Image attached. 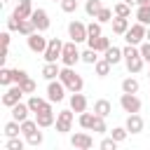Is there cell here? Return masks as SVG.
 I'll use <instances>...</instances> for the list:
<instances>
[{
	"mask_svg": "<svg viewBox=\"0 0 150 150\" xmlns=\"http://www.w3.org/2000/svg\"><path fill=\"white\" fill-rule=\"evenodd\" d=\"M122 52H124L127 70H129V73H141V70H143V63H145V59L141 56V47H136V45H127Z\"/></svg>",
	"mask_w": 150,
	"mask_h": 150,
	"instance_id": "obj_1",
	"label": "cell"
},
{
	"mask_svg": "<svg viewBox=\"0 0 150 150\" xmlns=\"http://www.w3.org/2000/svg\"><path fill=\"white\" fill-rule=\"evenodd\" d=\"M59 80L66 84V89L70 91V94H75V91H82V87H84V82H82V77L73 70V66H63L61 68V75H59Z\"/></svg>",
	"mask_w": 150,
	"mask_h": 150,
	"instance_id": "obj_2",
	"label": "cell"
},
{
	"mask_svg": "<svg viewBox=\"0 0 150 150\" xmlns=\"http://www.w3.org/2000/svg\"><path fill=\"white\" fill-rule=\"evenodd\" d=\"M77 61H82V52L77 49V42H63V52H61V63L63 66H75Z\"/></svg>",
	"mask_w": 150,
	"mask_h": 150,
	"instance_id": "obj_3",
	"label": "cell"
},
{
	"mask_svg": "<svg viewBox=\"0 0 150 150\" xmlns=\"http://www.w3.org/2000/svg\"><path fill=\"white\" fill-rule=\"evenodd\" d=\"M145 33H148V26L145 23H141V21H136L127 33H124V40H127V45H141L143 40H145Z\"/></svg>",
	"mask_w": 150,
	"mask_h": 150,
	"instance_id": "obj_4",
	"label": "cell"
},
{
	"mask_svg": "<svg viewBox=\"0 0 150 150\" xmlns=\"http://www.w3.org/2000/svg\"><path fill=\"white\" fill-rule=\"evenodd\" d=\"M61 52H63V42L59 38H49V45H47L42 59L47 63H56V61H61Z\"/></svg>",
	"mask_w": 150,
	"mask_h": 150,
	"instance_id": "obj_5",
	"label": "cell"
},
{
	"mask_svg": "<svg viewBox=\"0 0 150 150\" xmlns=\"http://www.w3.org/2000/svg\"><path fill=\"white\" fill-rule=\"evenodd\" d=\"M26 42H28V49H30L33 54H45V49H47V45H49V40H47L40 30L30 33V35L26 38Z\"/></svg>",
	"mask_w": 150,
	"mask_h": 150,
	"instance_id": "obj_6",
	"label": "cell"
},
{
	"mask_svg": "<svg viewBox=\"0 0 150 150\" xmlns=\"http://www.w3.org/2000/svg\"><path fill=\"white\" fill-rule=\"evenodd\" d=\"M66 84L61 82V80H52L49 84H47V98L52 101V103H61L63 98H66Z\"/></svg>",
	"mask_w": 150,
	"mask_h": 150,
	"instance_id": "obj_7",
	"label": "cell"
},
{
	"mask_svg": "<svg viewBox=\"0 0 150 150\" xmlns=\"http://www.w3.org/2000/svg\"><path fill=\"white\" fill-rule=\"evenodd\" d=\"M68 38H70L73 42H84V40L89 38L87 23H82V21H70V23H68Z\"/></svg>",
	"mask_w": 150,
	"mask_h": 150,
	"instance_id": "obj_8",
	"label": "cell"
},
{
	"mask_svg": "<svg viewBox=\"0 0 150 150\" xmlns=\"http://www.w3.org/2000/svg\"><path fill=\"white\" fill-rule=\"evenodd\" d=\"M120 105H122V110L124 112H141V98L136 96V94H124L122 91V96H120Z\"/></svg>",
	"mask_w": 150,
	"mask_h": 150,
	"instance_id": "obj_9",
	"label": "cell"
},
{
	"mask_svg": "<svg viewBox=\"0 0 150 150\" xmlns=\"http://www.w3.org/2000/svg\"><path fill=\"white\" fill-rule=\"evenodd\" d=\"M35 120H38L40 129H47V127L56 124V115H54V110H52V101H49V103H47L40 112H35Z\"/></svg>",
	"mask_w": 150,
	"mask_h": 150,
	"instance_id": "obj_10",
	"label": "cell"
},
{
	"mask_svg": "<svg viewBox=\"0 0 150 150\" xmlns=\"http://www.w3.org/2000/svg\"><path fill=\"white\" fill-rule=\"evenodd\" d=\"M21 96H23V89H21L19 84L7 87L5 94H2V105H5V108H12V105H16V103L21 101Z\"/></svg>",
	"mask_w": 150,
	"mask_h": 150,
	"instance_id": "obj_11",
	"label": "cell"
},
{
	"mask_svg": "<svg viewBox=\"0 0 150 150\" xmlns=\"http://www.w3.org/2000/svg\"><path fill=\"white\" fill-rule=\"evenodd\" d=\"M73 108L70 110H61L59 115H56V131L59 134H68L70 129H73Z\"/></svg>",
	"mask_w": 150,
	"mask_h": 150,
	"instance_id": "obj_12",
	"label": "cell"
},
{
	"mask_svg": "<svg viewBox=\"0 0 150 150\" xmlns=\"http://www.w3.org/2000/svg\"><path fill=\"white\" fill-rule=\"evenodd\" d=\"M30 19H33V23H35V28L40 30V33H45L47 28H49V14H47V9H42V7H38V9H33V14H30Z\"/></svg>",
	"mask_w": 150,
	"mask_h": 150,
	"instance_id": "obj_13",
	"label": "cell"
},
{
	"mask_svg": "<svg viewBox=\"0 0 150 150\" xmlns=\"http://www.w3.org/2000/svg\"><path fill=\"white\" fill-rule=\"evenodd\" d=\"M70 145H73L75 150H89V148L94 145V138H91L89 134H84V131H77V134L70 136Z\"/></svg>",
	"mask_w": 150,
	"mask_h": 150,
	"instance_id": "obj_14",
	"label": "cell"
},
{
	"mask_svg": "<svg viewBox=\"0 0 150 150\" xmlns=\"http://www.w3.org/2000/svg\"><path fill=\"white\" fill-rule=\"evenodd\" d=\"M12 14H14L16 19H30V14H33V2H30V0H19Z\"/></svg>",
	"mask_w": 150,
	"mask_h": 150,
	"instance_id": "obj_15",
	"label": "cell"
},
{
	"mask_svg": "<svg viewBox=\"0 0 150 150\" xmlns=\"http://www.w3.org/2000/svg\"><path fill=\"white\" fill-rule=\"evenodd\" d=\"M124 127H127L129 134H141V131H143V117H141L138 112H131V115L127 117V124H124Z\"/></svg>",
	"mask_w": 150,
	"mask_h": 150,
	"instance_id": "obj_16",
	"label": "cell"
},
{
	"mask_svg": "<svg viewBox=\"0 0 150 150\" xmlns=\"http://www.w3.org/2000/svg\"><path fill=\"white\" fill-rule=\"evenodd\" d=\"M112 33L115 35H124L129 28H131V23H129V16H112Z\"/></svg>",
	"mask_w": 150,
	"mask_h": 150,
	"instance_id": "obj_17",
	"label": "cell"
},
{
	"mask_svg": "<svg viewBox=\"0 0 150 150\" xmlns=\"http://www.w3.org/2000/svg\"><path fill=\"white\" fill-rule=\"evenodd\" d=\"M12 110V120H16V122H23V120H28V115H30V108H28V103H16V105H12L9 108Z\"/></svg>",
	"mask_w": 150,
	"mask_h": 150,
	"instance_id": "obj_18",
	"label": "cell"
},
{
	"mask_svg": "<svg viewBox=\"0 0 150 150\" xmlns=\"http://www.w3.org/2000/svg\"><path fill=\"white\" fill-rule=\"evenodd\" d=\"M87 45H89L91 49H96V52H105V49L110 47V38H105V35H98V38H89V40H87Z\"/></svg>",
	"mask_w": 150,
	"mask_h": 150,
	"instance_id": "obj_19",
	"label": "cell"
},
{
	"mask_svg": "<svg viewBox=\"0 0 150 150\" xmlns=\"http://www.w3.org/2000/svg\"><path fill=\"white\" fill-rule=\"evenodd\" d=\"M103 59H108L112 66H117L120 61H124V52H122L120 47H108V49L103 52Z\"/></svg>",
	"mask_w": 150,
	"mask_h": 150,
	"instance_id": "obj_20",
	"label": "cell"
},
{
	"mask_svg": "<svg viewBox=\"0 0 150 150\" xmlns=\"http://www.w3.org/2000/svg\"><path fill=\"white\" fill-rule=\"evenodd\" d=\"M70 108H73L75 112H84V110H87V98H84V94H80V91L70 94Z\"/></svg>",
	"mask_w": 150,
	"mask_h": 150,
	"instance_id": "obj_21",
	"label": "cell"
},
{
	"mask_svg": "<svg viewBox=\"0 0 150 150\" xmlns=\"http://www.w3.org/2000/svg\"><path fill=\"white\" fill-rule=\"evenodd\" d=\"M59 75H61V68H59L56 63H47V61H45V68H42V77H45L47 82H52V80H59Z\"/></svg>",
	"mask_w": 150,
	"mask_h": 150,
	"instance_id": "obj_22",
	"label": "cell"
},
{
	"mask_svg": "<svg viewBox=\"0 0 150 150\" xmlns=\"http://www.w3.org/2000/svg\"><path fill=\"white\" fill-rule=\"evenodd\" d=\"M26 103H28L30 112L35 115V112H40V110H42V108H45V105L49 103V98H40V96H35V94H33V96H30V98H28Z\"/></svg>",
	"mask_w": 150,
	"mask_h": 150,
	"instance_id": "obj_23",
	"label": "cell"
},
{
	"mask_svg": "<svg viewBox=\"0 0 150 150\" xmlns=\"http://www.w3.org/2000/svg\"><path fill=\"white\" fill-rule=\"evenodd\" d=\"M94 112H96V115H101V117H108V115L112 112V105H110V101H105V98H98V101L94 103Z\"/></svg>",
	"mask_w": 150,
	"mask_h": 150,
	"instance_id": "obj_24",
	"label": "cell"
},
{
	"mask_svg": "<svg viewBox=\"0 0 150 150\" xmlns=\"http://www.w3.org/2000/svg\"><path fill=\"white\" fill-rule=\"evenodd\" d=\"M110 68H112V63H110L108 59H98V61L94 63V70H96V75H98V77L110 75Z\"/></svg>",
	"mask_w": 150,
	"mask_h": 150,
	"instance_id": "obj_25",
	"label": "cell"
},
{
	"mask_svg": "<svg viewBox=\"0 0 150 150\" xmlns=\"http://www.w3.org/2000/svg\"><path fill=\"white\" fill-rule=\"evenodd\" d=\"M94 120H96V112H80V117H77V122H80V127L82 129H87V131H91V127H94Z\"/></svg>",
	"mask_w": 150,
	"mask_h": 150,
	"instance_id": "obj_26",
	"label": "cell"
},
{
	"mask_svg": "<svg viewBox=\"0 0 150 150\" xmlns=\"http://www.w3.org/2000/svg\"><path fill=\"white\" fill-rule=\"evenodd\" d=\"M138 87H141V84H138L136 77H124V80H122V91H124V94H138Z\"/></svg>",
	"mask_w": 150,
	"mask_h": 150,
	"instance_id": "obj_27",
	"label": "cell"
},
{
	"mask_svg": "<svg viewBox=\"0 0 150 150\" xmlns=\"http://www.w3.org/2000/svg\"><path fill=\"white\" fill-rule=\"evenodd\" d=\"M19 131H21V122H16V120H9V122L5 124V129H2V134H5L7 138L19 136Z\"/></svg>",
	"mask_w": 150,
	"mask_h": 150,
	"instance_id": "obj_28",
	"label": "cell"
},
{
	"mask_svg": "<svg viewBox=\"0 0 150 150\" xmlns=\"http://www.w3.org/2000/svg\"><path fill=\"white\" fill-rule=\"evenodd\" d=\"M101 9H103V2H101V0H84V12H87V16H96Z\"/></svg>",
	"mask_w": 150,
	"mask_h": 150,
	"instance_id": "obj_29",
	"label": "cell"
},
{
	"mask_svg": "<svg viewBox=\"0 0 150 150\" xmlns=\"http://www.w3.org/2000/svg\"><path fill=\"white\" fill-rule=\"evenodd\" d=\"M136 21L150 26V5H138V9H136Z\"/></svg>",
	"mask_w": 150,
	"mask_h": 150,
	"instance_id": "obj_30",
	"label": "cell"
},
{
	"mask_svg": "<svg viewBox=\"0 0 150 150\" xmlns=\"http://www.w3.org/2000/svg\"><path fill=\"white\" fill-rule=\"evenodd\" d=\"M38 28H35V23H33V19H21V23H19V33L23 35V38H28L30 33H35Z\"/></svg>",
	"mask_w": 150,
	"mask_h": 150,
	"instance_id": "obj_31",
	"label": "cell"
},
{
	"mask_svg": "<svg viewBox=\"0 0 150 150\" xmlns=\"http://www.w3.org/2000/svg\"><path fill=\"white\" fill-rule=\"evenodd\" d=\"M38 129H40L38 120H23V122H21V134H23V136H28V134H33V131H38Z\"/></svg>",
	"mask_w": 150,
	"mask_h": 150,
	"instance_id": "obj_32",
	"label": "cell"
},
{
	"mask_svg": "<svg viewBox=\"0 0 150 150\" xmlns=\"http://www.w3.org/2000/svg\"><path fill=\"white\" fill-rule=\"evenodd\" d=\"M112 12H115V16H131V5H127V2L122 0V2H117V5L112 7Z\"/></svg>",
	"mask_w": 150,
	"mask_h": 150,
	"instance_id": "obj_33",
	"label": "cell"
},
{
	"mask_svg": "<svg viewBox=\"0 0 150 150\" xmlns=\"http://www.w3.org/2000/svg\"><path fill=\"white\" fill-rule=\"evenodd\" d=\"M42 141H45V136H42V131H40V129L26 136V143H28V145H33V148H38V145H42Z\"/></svg>",
	"mask_w": 150,
	"mask_h": 150,
	"instance_id": "obj_34",
	"label": "cell"
},
{
	"mask_svg": "<svg viewBox=\"0 0 150 150\" xmlns=\"http://www.w3.org/2000/svg\"><path fill=\"white\" fill-rule=\"evenodd\" d=\"M112 16H115V12H112L110 7H103L94 19H96V21H101V23H108V21H112Z\"/></svg>",
	"mask_w": 150,
	"mask_h": 150,
	"instance_id": "obj_35",
	"label": "cell"
},
{
	"mask_svg": "<svg viewBox=\"0 0 150 150\" xmlns=\"http://www.w3.org/2000/svg\"><path fill=\"white\" fill-rule=\"evenodd\" d=\"M82 61H84V63H89V66H94V63L98 61V52H96V49H91V47H89V49H84V52H82Z\"/></svg>",
	"mask_w": 150,
	"mask_h": 150,
	"instance_id": "obj_36",
	"label": "cell"
},
{
	"mask_svg": "<svg viewBox=\"0 0 150 150\" xmlns=\"http://www.w3.org/2000/svg\"><path fill=\"white\" fill-rule=\"evenodd\" d=\"M87 33H89V38H98V35H103V30H101V21H91V23H87ZM87 38V40H89Z\"/></svg>",
	"mask_w": 150,
	"mask_h": 150,
	"instance_id": "obj_37",
	"label": "cell"
},
{
	"mask_svg": "<svg viewBox=\"0 0 150 150\" xmlns=\"http://www.w3.org/2000/svg\"><path fill=\"white\" fill-rule=\"evenodd\" d=\"M91 131H94V134H105V131H108V127H105V117L96 115V120H94V127H91Z\"/></svg>",
	"mask_w": 150,
	"mask_h": 150,
	"instance_id": "obj_38",
	"label": "cell"
},
{
	"mask_svg": "<svg viewBox=\"0 0 150 150\" xmlns=\"http://www.w3.org/2000/svg\"><path fill=\"white\" fill-rule=\"evenodd\" d=\"M110 136L117 141V143H122V141H127V136H129V131H127V127H115L112 131H110Z\"/></svg>",
	"mask_w": 150,
	"mask_h": 150,
	"instance_id": "obj_39",
	"label": "cell"
},
{
	"mask_svg": "<svg viewBox=\"0 0 150 150\" xmlns=\"http://www.w3.org/2000/svg\"><path fill=\"white\" fill-rule=\"evenodd\" d=\"M14 82V77H12V68H2L0 70V84L2 87H9Z\"/></svg>",
	"mask_w": 150,
	"mask_h": 150,
	"instance_id": "obj_40",
	"label": "cell"
},
{
	"mask_svg": "<svg viewBox=\"0 0 150 150\" xmlns=\"http://www.w3.org/2000/svg\"><path fill=\"white\" fill-rule=\"evenodd\" d=\"M19 87L23 89V94H35V89H38L35 80H30V77H26L23 82H19Z\"/></svg>",
	"mask_w": 150,
	"mask_h": 150,
	"instance_id": "obj_41",
	"label": "cell"
},
{
	"mask_svg": "<svg viewBox=\"0 0 150 150\" xmlns=\"http://www.w3.org/2000/svg\"><path fill=\"white\" fill-rule=\"evenodd\" d=\"M77 5H80V0H61V9L66 14H73L77 9Z\"/></svg>",
	"mask_w": 150,
	"mask_h": 150,
	"instance_id": "obj_42",
	"label": "cell"
},
{
	"mask_svg": "<svg viewBox=\"0 0 150 150\" xmlns=\"http://www.w3.org/2000/svg\"><path fill=\"white\" fill-rule=\"evenodd\" d=\"M23 145H26V141H21L19 136H14V138L7 141V150H23Z\"/></svg>",
	"mask_w": 150,
	"mask_h": 150,
	"instance_id": "obj_43",
	"label": "cell"
},
{
	"mask_svg": "<svg viewBox=\"0 0 150 150\" xmlns=\"http://www.w3.org/2000/svg\"><path fill=\"white\" fill-rule=\"evenodd\" d=\"M12 77H14V84H19V82H23L28 77V73L21 70V68H12Z\"/></svg>",
	"mask_w": 150,
	"mask_h": 150,
	"instance_id": "obj_44",
	"label": "cell"
},
{
	"mask_svg": "<svg viewBox=\"0 0 150 150\" xmlns=\"http://www.w3.org/2000/svg\"><path fill=\"white\" fill-rule=\"evenodd\" d=\"M98 148H101V150H115V148H117V141H115L112 136H110V138H103V141L98 143Z\"/></svg>",
	"mask_w": 150,
	"mask_h": 150,
	"instance_id": "obj_45",
	"label": "cell"
},
{
	"mask_svg": "<svg viewBox=\"0 0 150 150\" xmlns=\"http://www.w3.org/2000/svg\"><path fill=\"white\" fill-rule=\"evenodd\" d=\"M138 47H141V56L145 59V63H150V42L145 40V42H141Z\"/></svg>",
	"mask_w": 150,
	"mask_h": 150,
	"instance_id": "obj_46",
	"label": "cell"
},
{
	"mask_svg": "<svg viewBox=\"0 0 150 150\" xmlns=\"http://www.w3.org/2000/svg\"><path fill=\"white\" fill-rule=\"evenodd\" d=\"M19 23H21V19H16L14 14L7 19V30H19Z\"/></svg>",
	"mask_w": 150,
	"mask_h": 150,
	"instance_id": "obj_47",
	"label": "cell"
},
{
	"mask_svg": "<svg viewBox=\"0 0 150 150\" xmlns=\"http://www.w3.org/2000/svg\"><path fill=\"white\" fill-rule=\"evenodd\" d=\"M0 38H2V47H5V49H9V33H2Z\"/></svg>",
	"mask_w": 150,
	"mask_h": 150,
	"instance_id": "obj_48",
	"label": "cell"
},
{
	"mask_svg": "<svg viewBox=\"0 0 150 150\" xmlns=\"http://www.w3.org/2000/svg\"><path fill=\"white\" fill-rule=\"evenodd\" d=\"M124 2H127V5H131V7H134V5H138V0H124Z\"/></svg>",
	"mask_w": 150,
	"mask_h": 150,
	"instance_id": "obj_49",
	"label": "cell"
},
{
	"mask_svg": "<svg viewBox=\"0 0 150 150\" xmlns=\"http://www.w3.org/2000/svg\"><path fill=\"white\" fill-rule=\"evenodd\" d=\"M138 5H150V0H138Z\"/></svg>",
	"mask_w": 150,
	"mask_h": 150,
	"instance_id": "obj_50",
	"label": "cell"
},
{
	"mask_svg": "<svg viewBox=\"0 0 150 150\" xmlns=\"http://www.w3.org/2000/svg\"><path fill=\"white\" fill-rule=\"evenodd\" d=\"M145 40L150 42V26H148V33H145Z\"/></svg>",
	"mask_w": 150,
	"mask_h": 150,
	"instance_id": "obj_51",
	"label": "cell"
},
{
	"mask_svg": "<svg viewBox=\"0 0 150 150\" xmlns=\"http://www.w3.org/2000/svg\"><path fill=\"white\" fill-rule=\"evenodd\" d=\"M148 80H150V70H148Z\"/></svg>",
	"mask_w": 150,
	"mask_h": 150,
	"instance_id": "obj_52",
	"label": "cell"
},
{
	"mask_svg": "<svg viewBox=\"0 0 150 150\" xmlns=\"http://www.w3.org/2000/svg\"><path fill=\"white\" fill-rule=\"evenodd\" d=\"M52 2H61V0H52Z\"/></svg>",
	"mask_w": 150,
	"mask_h": 150,
	"instance_id": "obj_53",
	"label": "cell"
},
{
	"mask_svg": "<svg viewBox=\"0 0 150 150\" xmlns=\"http://www.w3.org/2000/svg\"><path fill=\"white\" fill-rule=\"evenodd\" d=\"M2 2H9V0H2Z\"/></svg>",
	"mask_w": 150,
	"mask_h": 150,
	"instance_id": "obj_54",
	"label": "cell"
}]
</instances>
